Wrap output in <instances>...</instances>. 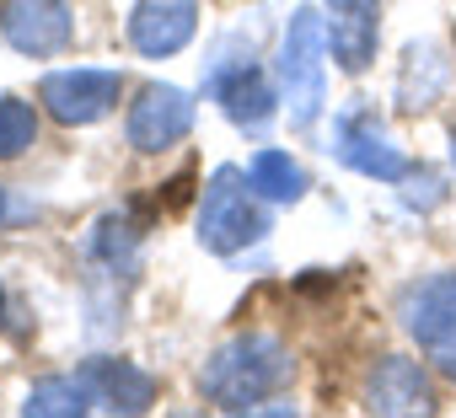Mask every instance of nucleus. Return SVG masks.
Masks as SVG:
<instances>
[{"instance_id":"nucleus-1","label":"nucleus","mask_w":456,"mask_h":418,"mask_svg":"<svg viewBox=\"0 0 456 418\" xmlns=\"http://www.w3.org/2000/svg\"><path fill=\"white\" fill-rule=\"evenodd\" d=\"M296 381V354L274 333H242L199 365V391L220 413H258Z\"/></svg>"},{"instance_id":"nucleus-2","label":"nucleus","mask_w":456,"mask_h":418,"mask_svg":"<svg viewBox=\"0 0 456 418\" xmlns=\"http://www.w3.org/2000/svg\"><path fill=\"white\" fill-rule=\"evenodd\" d=\"M264 204L269 198L248 182L242 166H215L204 182V198H199V247L215 258H232V253L264 242L274 231Z\"/></svg>"},{"instance_id":"nucleus-3","label":"nucleus","mask_w":456,"mask_h":418,"mask_svg":"<svg viewBox=\"0 0 456 418\" xmlns=\"http://www.w3.org/2000/svg\"><path fill=\"white\" fill-rule=\"evenodd\" d=\"M322 49H328V22L312 6H296L290 28H285V44H280V97H285L296 129H312L322 118V108H328Z\"/></svg>"},{"instance_id":"nucleus-4","label":"nucleus","mask_w":456,"mask_h":418,"mask_svg":"<svg viewBox=\"0 0 456 418\" xmlns=\"http://www.w3.org/2000/svg\"><path fill=\"white\" fill-rule=\"evenodd\" d=\"M397 322L403 333L424 349V359L456 381V274H429L397 295Z\"/></svg>"},{"instance_id":"nucleus-5","label":"nucleus","mask_w":456,"mask_h":418,"mask_svg":"<svg viewBox=\"0 0 456 418\" xmlns=\"http://www.w3.org/2000/svg\"><path fill=\"white\" fill-rule=\"evenodd\" d=\"M232 49H237V38L209 60V70H204V92L225 108V118H232L237 129L264 134V129L274 124V113H280L285 97L264 81V70L253 65V49H248V54H232Z\"/></svg>"},{"instance_id":"nucleus-6","label":"nucleus","mask_w":456,"mask_h":418,"mask_svg":"<svg viewBox=\"0 0 456 418\" xmlns=\"http://www.w3.org/2000/svg\"><path fill=\"white\" fill-rule=\"evenodd\" d=\"M333 156H338L349 172L376 177V182H403V177L413 172L408 150H397V140L381 129V118H376V108H370L365 97H354V102L333 118Z\"/></svg>"},{"instance_id":"nucleus-7","label":"nucleus","mask_w":456,"mask_h":418,"mask_svg":"<svg viewBox=\"0 0 456 418\" xmlns=\"http://www.w3.org/2000/svg\"><path fill=\"white\" fill-rule=\"evenodd\" d=\"M118 92H124V76L118 70H49L38 81V102L49 108V118L70 124V129H86L97 118H108L118 108Z\"/></svg>"},{"instance_id":"nucleus-8","label":"nucleus","mask_w":456,"mask_h":418,"mask_svg":"<svg viewBox=\"0 0 456 418\" xmlns=\"http://www.w3.org/2000/svg\"><path fill=\"white\" fill-rule=\"evenodd\" d=\"M188 129H193V97L183 86H167V81H151L129 102V118H124V134L140 156L172 150L177 140H188Z\"/></svg>"},{"instance_id":"nucleus-9","label":"nucleus","mask_w":456,"mask_h":418,"mask_svg":"<svg viewBox=\"0 0 456 418\" xmlns=\"http://www.w3.org/2000/svg\"><path fill=\"white\" fill-rule=\"evenodd\" d=\"M0 38L28 60L65 54L76 38V12L70 0H6L0 6Z\"/></svg>"},{"instance_id":"nucleus-10","label":"nucleus","mask_w":456,"mask_h":418,"mask_svg":"<svg viewBox=\"0 0 456 418\" xmlns=\"http://www.w3.org/2000/svg\"><path fill=\"white\" fill-rule=\"evenodd\" d=\"M365 407L387 413V418H419V413H435V386L419 359L381 354L365 375Z\"/></svg>"},{"instance_id":"nucleus-11","label":"nucleus","mask_w":456,"mask_h":418,"mask_svg":"<svg viewBox=\"0 0 456 418\" xmlns=\"http://www.w3.org/2000/svg\"><path fill=\"white\" fill-rule=\"evenodd\" d=\"M199 33V0H134L129 12V44L145 60H172Z\"/></svg>"},{"instance_id":"nucleus-12","label":"nucleus","mask_w":456,"mask_h":418,"mask_svg":"<svg viewBox=\"0 0 456 418\" xmlns=\"http://www.w3.org/2000/svg\"><path fill=\"white\" fill-rule=\"evenodd\" d=\"M76 375L92 391V407H102V413H129L134 418V413H151V402H156V375L140 370V365H129V359L97 354Z\"/></svg>"},{"instance_id":"nucleus-13","label":"nucleus","mask_w":456,"mask_h":418,"mask_svg":"<svg viewBox=\"0 0 456 418\" xmlns=\"http://www.w3.org/2000/svg\"><path fill=\"white\" fill-rule=\"evenodd\" d=\"M328 49L338 60V70L360 76L370 70L376 60V44H381V6L376 0H328Z\"/></svg>"},{"instance_id":"nucleus-14","label":"nucleus","mask_w":456,"mask_h":418,"mask_svg":"<svg viewBox=\"0 0 456 418\" xmlns=\"http://www.w3.org/2000/svg\"><path fill=\"white\" fill-rule=\"evenodd\" d=\"M451 86V60L435 44H408L403 70H397V108L403 113H429Z\"/></svg>"},{"instance_id":"nucleus-15","label":"nucleus","mask_w":456,"mask_h":418,"mask_svg":"<svg viewBox=\"0 0 456 418\" xmlns=\"http://www.w3.org/2000/svg\"><path fill=\"white\" fill-rule=\"evenodd\" d=\"M140 237H145V221H134V209H113L92 226V258L108 269V274H129L134 269V253H140Z\"/></svg>"},{"instance_id":"nucleus-16","label":"nucleus","mask_w":456,"mask_h":418,"mask_svg":"<svg viewBox=\"0 0 456 418\" xmlns=\"http://www.w3.org/2000/svg\"><path fill=\"white\" fill-rule=\"evenodd\" d=\"M248 182H253L269 204H296V198H306V172L290 161V150H274V145H264V150L248 161Z\"/></svg>"},{"instance_id":"nucleus-17","label":"nucleus","mask_w":456,"mask_h":418,"mask_svg":"<svg viewBox=\"0 0 456 418\" xmlns=\"http://www.w3.org/2000/svg\"><path fill=\"white\" fill-rule=\"evenodd\" d=\"M22 413L28 418H81L92 413V391L81 386V375H49L22 397Z\"/></svg>"},{"instance_id":"nucleus-18","label":"nucleus","mask_w":456,"mask_h":418,"mask_svg":"<svg viewBox=\"0 0 456 418\" xmlns=\"http://www.w3.org/2000/svg\"><path fill=\"white\" fill-rule=\"evenodd\" d=\"M38 140V113L22 97H0V161L28 156V145Z\"/></svg>"},{"instance_id":"nucleus-19","label":"nucleus","mask_w":456,"mask_h":418,"mask_svg":"<svg viewBox=\"0 0 456 418\" xmlns=\"http://www.w3.org/2000/svg\"><path fill=\"white\" fill-rule=\"evenodd\" d=\"M403 182H408V188H403V204H408V209H435V204L445 198V188H440V177H435L429 166H413Z\"/></svg>"},{"instance_id":"nucleus-20","label":"nucleus","mask_w":456,"mask_h":418,"mask_svg":"<svg viewBox=\"0 0 456 418\" xmlns=\"http://www.w3.org/2000/svg\"><path fill=\"white\" fill-rule=\"evenodd\" d=\"M0 226H6V188H0Z\"/></svg>"},{"instance_id":"nucleus-21","label":"nucleus","mask_w":456,"mask_h":418,"mask_svg":"<svg viewBox=\"0 0 456 418\" xmlns=\"http://www.w3.org/2000/svg\"><path fill=\"white\" fill-rule=\"evenodd\" d=\"M0 311H6V295H0Z\"/></svg>"},{"instance_id":"nucleus-22","label":"nucleus","mask_w":456,"mask_h":418,"mask_svg":"<svg viewBox=\"0 0 456 418\" xmlns=\"http://www.w3.org/2000/svg\"><path fill=\"white\" fill-rule=\"evenodd\" d=\"M451 140H456V134H451ZM451 161H456V150H451Z\"/></svg>"}]
</instances>
